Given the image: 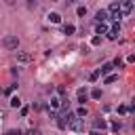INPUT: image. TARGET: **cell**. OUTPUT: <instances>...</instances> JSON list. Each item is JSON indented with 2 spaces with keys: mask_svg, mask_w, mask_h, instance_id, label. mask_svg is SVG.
<instances>
[{
  "mask_svg": "<svg viewBox=\"0 0 135 135\" xmlns=\"http://www.w3.org/2000/svg\"><path fill=\"white\" fill-rule=\"evenodd\" d=\"M2 46H4L6 51H15V49L19 46V38H17L15 34H11V36H4V38H2Z\"/></svg>",
  "mask_w": 135,
  "mask_h": 135,
  "instance_id": "obj_1",
  "label": "cell"
},
{
  "mask_svg": "<svg viewBox=\"0 0 135 135\" xmlns=\"http://www.w3.org/2000/svg\"><path fill=\"white\" fill-rule=\"evenodd\" d=\"M108 15H110V19H114V21H120V17H124L118 2H112V4L108 6Z\"/></svg>",
  "mask_w": 135,
  "mask_h": 135,
  "instance_id": "obj_2",
  "label": "cell"
},
{
  "mask_svg": "<svg viewBox=\"0 0 135 135\" xmlns=\"http://www.w3.org/2000/svg\"><path fill=\"white\" fill-rule=\"evenodd\" d=\"M118 4H120L122 15H129V13L133 11V0H118Z\"/></svg>",
  "mask_w": 135,
  "mask_h": 135,
  "instance_id": "obj_3",
  "label": "cell"
},
{
  "mask_svg": "<svg viewBox=\"0 0 135 135\" xmlns=\"http://www.w3.org/2000/svg\"><path fill=\"white\" fill-rule=\"evenodd\" d=\"M17 61H19V63H30V61H32V53H27V51H17Z\"/></svg>",
  "mask_w": 135,
  "mask_h": 135,
  "instance_id": "obj_4",
  "label": "cell"
},
{
  "mask_svg": "<svg viewBox=\"0 0 135 135\" xmlns=\"http://www.w3.org/2000/svg\"><path fill=\"white\" fill-rule=\"evenodd\" d=\"M68 129H72V131H82V118H78V116H74V118L70 120V124H68Z\"/></svg>",
  "mask_w": 135,
  "mask_h": 135,
  "instance_id": "obj_5",
  "label": "cell"
},
{
  "mask_svg": "<svg viewBox=\"0 0 135 135\" xmlns=\"http://www.w3.org/2000/svg\"><path fill=\"white\" fill-rule=\"evenodd\" d=\"M105 127H108L105 118H101V116H99V118H95V120H93V129H95V131H101V133H103V131H105Z\"/></svg>",
  "mask_w": 135,
  "mask_h": 135,
  "instance_id": "obj_6",
  "label": "cell"
},
{
  "mask_svg": "<svg viewBox=\"0 0 135 135\" xmlns=\"http://www.w3.org/2000/svg\"><path fill=\"white\" fill-rule=\"evenodd\" d=\"M95 19H97V23H105V19H110V15H108L105 8H99L97 15H95Z\"/></svg>",
  "mask_w": 135,
  "mask_h": 135,
  "instance_id": "obj_7",
  "label": "cell"
},
{
  "mask_svg": "<svg viewBox=\"0 0 135 135\" xmlns=\"http://www.w3.org/2000/svg\"><path fill=\"white\" fill-rule=\"evenodd\" d=\"M118 34H120V23H116V25L108 32V38H110V40H116V36H118Z\"/></svg>",
  "mask_w": 135,
  "mask_h": 135,
  "instance_id": "obj_8",
  "label": "cell"
},
{
  "mask_svg": "<svg viewBox=\"0 0 135 135\" xmlns=\"http://www.w3.org/2000/svg\"><path fill=\"white\" fill-rule=\"evenodd\" d=\"M76 95H78V101L84 105V101L89 99V93H86V89H78V93H76Z\"/></svg>",
  "mask_w": 135,
  "mask_h": 135,
  "instance_id": "obj_9",
  "label": "cell"
},
{
  "mask_svg": "<svg viewBox=\"0 0 135 135\" xmlns=\"http://www.w3.org/2000/svg\"><path fill=\"white\" fill-rule=\"evenodd\" d=\"M112 70H114V65H112V63H103V65L99 68V74H105V76H108Z\"/></svg>",
  "mask_w": 135,
  "mask_h": 135,
  "instance_id": "obj_10",
  "label": "cell"
},
{
  "mask_svg": "<svg viewBox=\"0 0 135 135\" xmlns=\"http://www.w3.org/2000/svg\"><path fill=\"white\" fill-rule=\"evenodd\" d=\"M61 108V99L59 97H51V110L55 112V110H59Z\"/></svg>",
  "mask_w": 135,
  "mask_h": 135,
  "instance_id": "obj_11",
  "label": "cell"
},
{
  "mask_svg": "<svg viewBox=\"0 0 135 135\" xmlns=\"http://www.w3.org/2000/svg\"><path fill=\"white\" fill-rule=\"evenodd\" d=\"M49 19H51V23H61V15L59 13H51Z\"/></svg>",
  "mask_w": 135,
  "mask_h": 135,
  "instance_id": "obj_12",
  "label": "cell"
},
{
  "mask_svg": "<svg viewBox=\"0 0 135 135\" xmlns=\"http://www.w3.org/2000/svg\"><path fill=\"white\" fill-rule=\"evenodd\" d=\"M8 103H11V108H19V105H21V99L15 95V97H11V101H8Z\"/></svg>",
  "mask_w": 135,
  "mask_h": 135,
  "instance_id": "obj_13",
  "label": "cell"
},
{
  "mask_svg": "<svg viewBox=\"0 0 135 135\" xmlns=\"http://www.w3.org/2000/svg\"><path fill=\"white\" fill-rule=\"evenodd\" d=\"M97 34H108V25L105 23H97Z\"/></svg>",
  "mask_w": 135,
  "mask_h": 135,
  "instance_id": "obj_14",
  "label": "cell"
},
{
  "mask_svg": "<svg viewBox=\"0 0 135 135\" xmlns=\"http://www.w3.org/2000/svg\"><path fill=\"white\" fill-rule=\"evenodd\" d=\"M86 114H89V110H86L84 105H82V108H78V112H76V116H78V118H84Z\"/></svg>",
  "mask_w": 135,
  "mask_h": 135,
  "instance_id": "obj_15",
  "label": "cell"
},
{
  "mask_svg": "<svg viewBox=\"0 0 135 135\" xmlns=\"http://www.w3.org/2000/svg\"><path fill=\"white\" fill-rule=\"evenodd\" d=\"M91 97L93 99H101V89H93L91 91Z\"/></svg>",
  "mask_w": 135,
  "mask_h": 135,
  "instance_id": "obj_16",
  "label": "cell"
},
{
  "mask_svg": "<svg viewBox=\"0 0 135 135\" xmlns=\"http://www.w3.org/2000/svg\"><path fill=\"white\" fill-rule=\"evenodd\" d=\"M97 78H99V70H95V72H91V74H89V80H91V82H95Z\"/></svg>",
  "mask_w": 135,
  "mask_h": 135,
  "instance_id": "obj_17",
  "label": "cell"
},
{
  "mask_svg": "<svg viewBox=\"0 0 135 135\" xmlns=\"http://www.w3.org/2000/svg\"><path fill=\"white\" fill-rule=\"evenodd\" d=\"M116 78H118V76H114V74H108V76H105V84H112Z\"/></svg>",
  "mask_w": 135,
  "mask_h": 135,
  "instance_id": "obj_18",
  "label": "cell"
},
{
  "mask_svg": "<svg viewBox=\"0 0 135 135\" xmlns=\"http://www.w3.org/2000/svg\"><path fill=\"white\" fill-rule=\"evenodd\" d=\"M74 30H76L74 25H65V27H63V32H65L68 36H70V34H74Z\"/></svg>",
  "mask_w": 135,
  "mask_h": 135,
  "instance_id": "obj_19",
  "label": "cell"
},
{
  "mask_svg": "<svg viewBox=\"0 0 135 135\" xmlns=\"http://www.w3.org/2000/svg\"><path fill=\"white\" fill-rule=\"evenodd\" d=\"M99 42H101V38H99V36H93V38H91V44H93V46H97Z\"/></svg>",
  "mask_w": 135,
  "mask_h": 135,
  "instance_id": "obj_20",
  "label": "cell"
},
{
  "mask_svg": "<svg viewBox=\"0 0 135 135\" xmlns=\"http://www.w3.org/2000/svg\"><path fill=\"white\" fill-rule=\"evenodd\" d=\"M76 13H78L80 17H84V15H86V8H84V6H78V11H76Z\"/></svg>",
  "mask_w": 135,
  "mask_h": 135,
  "instance_id": "obj_21",
  "label": "cell"
},
{
  "mask_svg": "<svg viewBox=\"0 0 135 135\" xmlns=\"http://www.w3.org/2000/svg\"><path fill=\"white\" fill-rule=\"evenodd\" d=\"M112 65H114V68H122V59H118V57H116V59H114V63H112Z\"/></svg>",
  "mask_w": 135,
  "mask_h": 135,
  "instance_id": "obj_22",
  "label": "cell"
},
{
  "mask_svg": "<svg viewBox=\"0 0 135 135\" xmlns=\"http://www.w3.org/2000/svg\"><path fill=\"white\" fill-rule=\"evenodd\" d=\"M118 112H120V114H129V105H120Z\"/></svg>",
  "mask_w": 135,
  "mask_h": 135,
  "instance_id": "obj_23",
  "label": "cell"
},
{
  "mask_svg": "<svg viewBox=\"0 0 135 135\" xmlns=\"http://www.w3.org/2000/svg\"><path fill=\"white\" fill-rule=\"evenodd\" d=\"M15 89H17V84H11V86H8V89H6V91H4V93H6V95H11V93H13V91H15Z\"/></svg>",
  "mask_w": 135,
  "mask_h": 135,
  "instance_id": "obj_24",
  "label": "cell"
},
{
  "mask_svg": "<svg viewBox=\"0 0 135 135\" xmlns=\"http://www.w3.org/2000/svg\"><path fill=\"white\" fill-rule=\"evenodd\" d=\"M6 135H23V133H21V131H17V129H11Z\"/></svg>",
  "mask_w": 135,
  "mask_h": 135,
  "instance_id": "obj_25",
  "label": "cell"
},
{
  "mask_svg": "<svg viewBox=\"0 0 135 135\" xmlns=\"http://www.w3.org/2000/svg\"><path fill=\"white\" fill-rule=\"evenodd\" d=\"M112 129H114V131H118V129H120V122H118V120H114V122H112Z\"/></svg>",
  "mask_w": 135,
  "mask_h": 135,
  "instance_id": "obj_26",
  "label": "cell"
},
{
  "mask_svg": "<svg viewBox=\"0 0 135 135\" xmlns=\"http://www.w3.org/2000/svg\"><path fill=\"white\" fill-rule=\"evenodd\" d=\"M27 135H40V131H38V129H32V131H30Z\"/></svg>",
  "mask_w": 135,
  "mask_h": 135,
  "instance_id": "obj_27",
  "label": "cell"
},
{
  "mask_svg": "<svg viewBox=\"0 0 135 135\" xmlns=\"http://www.w3.org/2000/svg\"><path fill=\"white\" fill-rule=\"evenodd\" d=\"M131 110H135V97L131 99V105H129V112H131Z\"/></svg>",
  "mask_w": 135,
  "mask_h": 135,
  "instance_id": "obj_28",
  "label": "cell"
},
{
  "mask_svg": "<svg viewBox=\"0 0 135 135\" xmlns=\"http://www.w3.org/2000/svg\"><path fill=\"white\" fill-rule=\"evenodd\" d=\"M25 2H27V6H34L36 4V0H25Z\"/></svg>",
  "mask_w": 135,
  "mask_h": 135,
  "instance_id": "obj_29",
  "label": "cell"
},
{
  "mask_svg": "<svg viewBox=\"0 0 135 135\" xmlns=\"http://www.w3.org/2000/svg\"><path fill=\"white\" fill-rule=\"evenodd\" d=\"M53 2H59V0H53Z\"/></svg>",
  "mask_w": 135,
  "mask_h": 135,
  "instance_id": "obj_30",
  "label": "cell"
}]
</instances>
